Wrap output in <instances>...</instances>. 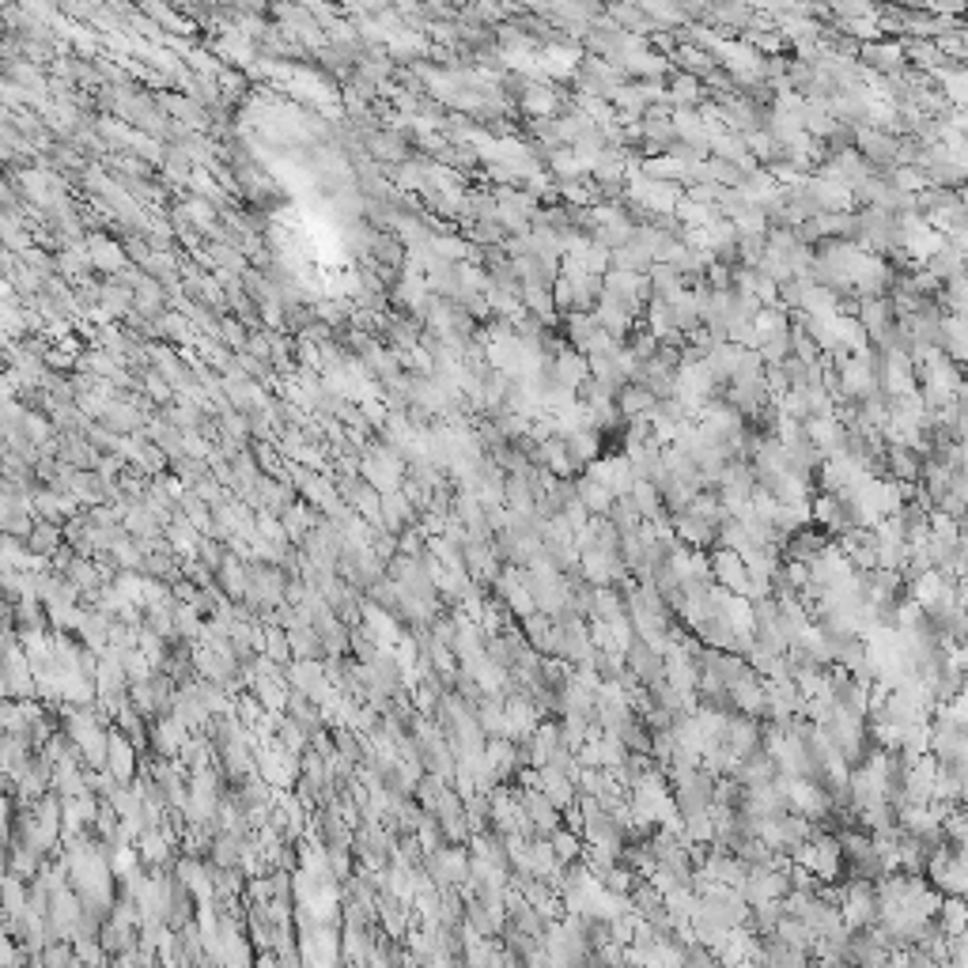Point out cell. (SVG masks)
Listing matches in <instances>:
<instances>
[{
	"label": "cell",
	"instance_id": "obj_1",
	"mask_svg": "<svg viewBox=\"0 0 968 968\" xmlns=\"http://www.w3.org/2000/svg\"><path fill=\"white\" fill-rule=\"evenodd\" d=\"M552 855H557V863H572L575 855H579V839L572 836V832H557V839H552Z\"/></svg>",
	"mask_w": 968,
	"mask_h": 968
}]
</instances>
